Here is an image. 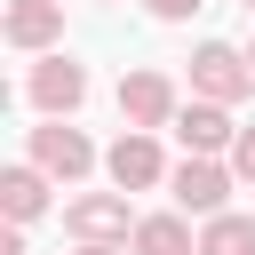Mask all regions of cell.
Segmentation results:
<instances>
[{"instance_id": "obj_1", "label": "cell", "mask_w": 255, "mask_h": 255, "mask_svg": "<svg viewBox=\"0 0 255 255\" xmlns=\"http://www.w3.org/2000/svg\"><path fill=\"white\" fill-rule=\"evenodd\" d=\"M167 191H175V207H183L191 223H207V215H223V207H231L239 167H231V159H215V151H183V159L167 167Z\"/></svg>"}, {"instance_id": "obj_2", "label": "cell", "mask_w": 255, "mask_h": 255, "mask_svg": "<svg viewBox=\"0 0 255 255\" xmlns=\"http://www.w3.org/2000/svg\"><path fill=\"white\" fill-rule=\"evenodd\" d=\"M191 96H207V104H247V96H255V64H247V48H231V40H199V48H191Z\"/></svg>"}, {"instance_id": "obj_3", "label": "cell", "mask_w": 255, "mask_h": 255, "mask_svg": "<svg viewBox=\"0 0 255 255\" xmlns=\"http://www.w3.org/2000/svg\"><path fill=\"white\" fill-rule=\"evenodd\" d=\"M24 96H32V112H40V120H72V112L88 104V64H72L64 48H48V56H32Z\"/></svg>"}, {"instance_id": "obj_4", "label": "cell", "mask_w": 255, "mask_h": 255, "mask_svg": "<svg viewBox=\"0 0 255 255\" xmlns=\"http://www.w3.org/2000/svg\"><path fill=\"white\" fill-rule=\"evenodd\" d=\"M24 159H40L56 183H80V175H96V167H104V151H96L72 120H40V128L24 135Z\"/></svg>"}, {"instance_id": "obj_5", "label": "cell", "mask_w": 255, "mask_h": 255, "mask_svg": "<svg viewBox=\"0 0 255 255\" xmlns=\"http://www.w3.org/2000/svg\"><path fill=\"white\" fill-rule=\"evenodd\" d=\"M175 112H183V88H175L159 64L120 72V120H128V128H175Z\"/></svg>"}, {"instance_id": "obj_6", "label": "cell", "mask_w": 255, "mask_h": 255, "mask_svg": "<svg viewBox=\"0 0 255 255\" xmlns=\"http://www.w3.org/2000/svg\"><path fill=\"white\" fill-rule=\"evenodd\" d=\"M104 175L120 191H159L167 183V151H159V128H120L112 151H104Z\"/></svg>"}, {"instance_id": "obj_7", "label": "cell", "mask_w": 255, "mask_h": 255, "mask_svg": "<svg viewBox=\"0 0 255 255\" xmlns=\"http://www.w3.org/2000/svg\"><path fill=\"white\" fill-rule=\"evenodd\" d=\"M64 231H72V239H96V247H128V239H135L128 191L112 183V191H80V199H64Z\"/></svg>"}, {"instance_id": "obj_8", "label": "cell", "mask_w": 255, "mask_h": 255, "mask_svg": "<svg viewBox=\"0 0 255 255\" xmlns=\"http://www.w3.org/2000/svg\"><path fill=\"white\" fill-rule=\"evenodd\" d=\"M0 40H8L16 56H48V48H64V0H8Z\"/></svg>"}, {"instance_id": "obj_9", "label": "cell", "mask_w": 255, "mask_h": 255, "mask_svg": "<svg viewBox=\"0 0 255 255\" xmlns=\"http://www.w3.org/2000/svg\"><path fill=\"white\" fill-rule=\"evenodd\" d=\"M175 143H183V151H215V159H231V143H239V120H231V104L183 96V112H175Z\"/></svg>"}, {"instance_id": "obj_10", "label": "cell", "mask_w": 255, "mask_h": 255, "mask_svg": "<svg viewBox=\"0 0 255 255\" xmlns=\"http://www.w3.org/2000/svg\"><path fill=\"white\" fill-rule=\"evenodd\" d=\"M48 191H56V175H48L40 159L0 167V215H8V223H40V215H48Z\"/></svg>"}, {"instance_id": "obj_11", "label": "cell", "mask_w": 255, "mask_h": 255, "mask_svg": "<svg viewBox=\"0 0 255 255\" xmlns=\"http://www.w3.org/2000/svg\"><path fill=\"white\" fill-rule=\"evenodd\" d=\"M128 255H199V231H191L183 207H159V215H135Z\"/></svg>"}, {"instance_id": "obj_12", "label": "cell", "mask_w": 255, "mask_h": 255, "mask_svg": "<svg viewBox=\"0 0 255 255\" xmlns=\"http://www.w3.org/2000/svg\"><path fill=\"white\" fill-rule=\"evenodd\" d=\"M199 255H255V215H239V207L207 215L199 223Z\"/></svg>"}, {"instance_id": "obj_13", "label": "cell", "mask_w": 255, "mask_h": 255, "mask_svg": "<svg viewBox=\"0 0 255 255\" xmlns=\"http://www.w3.org/2000/svg\"><path fill=\"white\" fill-rule=\"evenodd\" d=\"M143 8H151V16H159V24H191V16H199V8H207V0H143Z\"/></svg>"}, {"instance_id": "obj_14", "label": "cell", "mask_w": 255, "mask_h": 255, "mask_svg": "<svg viewBox=\"0 0 255 255\" xmlns=\"http://www.w3.org/2000/svg\"><path fill=\"white\" fill-rule=\"evenodd\" d=\"M231 167H239V183H255V128H239V143H231Z\"/></svg>"}, {"instance_id": "obj_15", "label": "cell", "mask_w": 255, "mask_h": 255, "mask_svg": "<svg viewBox=\"0 0 255 255\" xmlns=\"http://www.w3.org/2000/svg\"><path fill=\"white\" fill-rule=\"evenodd\" d=\"M0 255H24V223H8V215H0Z\"/></svg>"}, {"instance_id": "obj_16", "label": "cell", "mask_w": 255, "mask_h": 255, "mask_svg": "<svg viewBox=\"0 0 255 255\" xmlns=\"http://www.w3.org/2000/svg\"><path fill=\"white\" fill-rule=\"evenodd\" d=\"M72 255H120V247H96V239H80V247H72Z\"/></svg>"}, {"instance_id": "obj_17", "label": "cell", "mask_w": 255, "mask_h": 255, "mask_svg": "<svg viewBox=\"0 0 255 255\" xmlns=\"http://www.w3.org/2000/svg\"><path fill=\"white\" fill-rule=\"evenodd\" d=\"M239 8H247V16H255V0H239Z\"/></svg>"}, {"instance_id": "obj_18", "label": "cell", "mask_w": 255, "mask_h": 255, "mask_svg": "<svg viewBox=\"0 0 255 255\" xmlns=\"http://www.w3.org/2000/svg\"><path fill=\"white\" fill-rule=\"evenodd\" d=\"M247 64H255V40H247Z\"/></svg>"}]
</instances>
